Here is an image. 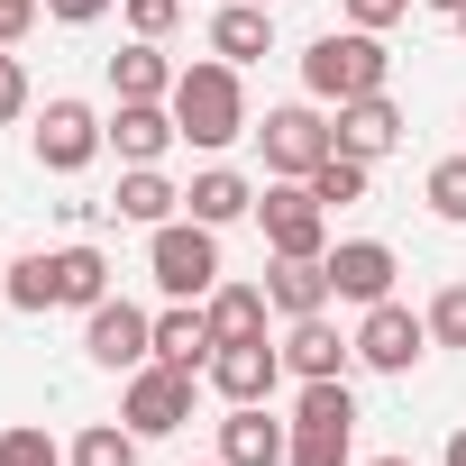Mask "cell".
<instances>
[{
	"label": "cell",
	"mask_w": 466,
	"mask_h": 466,
	"mask_svg": "<svg viewBox=\"0 0 466 466\" xmlns=\"http://www.w3.org/2000/svg\"><path fill=\"white\" fill-rule=\"evenodd\" d=\"M165 110H174L183 147H201V156H219V147H238V137H248V83H238V65H228V56L183 65Z\"/></svg>",
	"instance_id": "cell-1"
},
{
	"label": "cell",
	"mask_w": 466,
	"mask_h": 466,
	"mask_svg": "<svg viewBox=\"0 0 466 466\" xmlns=\"http://www.w3.org/2000/svg\"><path fill=\"white\" fill-rule=\"evenodd\" d=\"M393 83V56H384V37L375 28H329V37H311L302 46V92L311 101H366V92H384Z\"/></svg>",
	"instance_id": "cell-2"
},
{
	"label": "cell",
	"mask_w": 466,
	"mask_h": 466,
	"mask_svg": "<svg viewBox=\"0 0 466 466\" xmlns=\"http://www.w3.org/2000/svg\"><path fill=\"white\" fill-rule=\"evenodd\" d=\"M147 275H156L165 302H210L219 293V228H201L192 210L147 228Z\"/></svg>",
	"instance_id": "cell-3"
},
{
	"label": "cell",
	"mask_w": 466,
	"mask_h": 466,
	"mask_svg": "<svg viewBox=\"0 0 466 466\" xmlns=\"http://www.w3.org/2000/svg\"><path fill=\"white\" fill-rule=\"evenodd\" d=\"M192 393H201V375H192V366H165V357H147V366L119 384V420H128L137 439H174V430L192 420Z\"/></svg>",
	"instance_id": "cell-4"
},
{
	"label": "cell",
	"mask_w": 466,
	"mask_h": 466,
	"mask_svg": "<svg viewBox=\"0 0 466 466\" xmlns=\"http://www.w3.org/2000/svg\"><path fill=\"white\" fill-rule=\"evenodd\" d=\"M28 147H37V165H46V174H83L92 156H110V119H101L92 101H74V92H56V101L37 110V128H28Z\"/></svg>",
	"instance_id": "cell-5"
},
{
	"label": "cell",
	"mask_w": 466,
	"mask_h": 466,
	"mask_svg": "<svg viewBox=\"0 0 466 466\" xmlns=\"http://www.w3.org/2000/svg\"><path fill=\"white\" fill-rule=\"evenodd\" d=\"M257 228H266V248L275 257H329V201L311 192V183H266L257 192Z\"/></svg>",
	"instance_id": "cell-6"
},
{
	"label": "cell",
	"mask_w": 466,
	"mask_h": 466,
	"mask_svg": "<svg viewBox=\"0 0 466 466\" xmlns=\"http://www.w3.org/2000/svg\"><path fill=\"white\" fill-rule=\"evenodd\" d=\"M257 147H266V174L302 183L320 156H339V119H320V101H284V110H266Z\"/></svg>",
	"instance_id": "cell-7"
},
{
	"label": "cell",
	"mask_w": 466,
	"mask_h": 466,
	"mask_svg": "<svg viewBox=\"0 0 466 466\" xmlns=\"http://www.w3.org/2000/svg\"><path fill=\"white\" fill-rule=\"evenodd\" d=\"M83 357H92L101 375H137V366L156 357V311H137L128 293L92 302V311H83Z\"/></svg>",
	"instance_id": "cell-8"
},
{
	"label": "cell",
	"mask_w": 466,
	"mask_h": 466,
	"mask_svg": "<svg viewBox=\"0 0 466 466\" xmlns=\"http://www.w3.org/2000/svg\"><path fill=\"white\" fill-rule=\"evenodd\" d=\"M420 357H430V320L402 311V302H366V320H357V366H375V375H411Z\"/></svg>",
	"instance_id": "cell-9"
},
{
	"label": "cell",
	"mask_w": 466,
	"mask_h": 466,
	"mask_svg": "<svg viewBox=\"0 0 466 466\" xmlns=\"http://www.w3.org/2000/svg\"><path fill=\"white\" fill-rule=\"evenodd\" d=\"M201 384H210L219 402H275V384H284V348H275V339H238V348H210Z\"/></svg>",
	"instance_id": "cell-10"
},
{
	"label": "cell",
	"mask_w": 466,
	"mask_h": 466,
	"mask_svg": "<svg viewBox=\"0 0 466 466\" xmlns=\"http://www.w3.org/2000/svg\"><path fill=\"white\" fill-rule=\"evenodd\" d=\"M393 275H402V257H393L384 238H339V248H329V293L357 302V311H366V302H393Z\"/></svg>",
	"instance_id": "cell-11"
},
{
	"label": "cell",
	"mask_w": 466,
	"mask_h": 466,
	"mask_svg": "<svg viewBox=\"0 0 466 466\" xmlns=\"http://www.w3.org/2000/svg\"><path fill=\"white\" fill-rule=\"evenodd\" d=\"M293 457V420H275L266 402H228L219 420V466H284Z\"/></svg>",
	"instance_id": "cell-12"
},
{
	"label": "cell",
	"mask_w": 466,
	"mask_h": 466,
	"mask_svg": "<svg viewBox=\"0 0 466 466\" xmlns=\"http://www.w3.org/2000/svg\"><path fill=\"white\" fill-rule=\"evenodd\" d=\"M348 357H357V329H339L329 311H311V320H284V375L320 384V375H348Z\"/></svg>",
	"instance_id": "cell-13"
},
{
	"label": "cell",
	"mask_w": 466,
	"mask_h": 466,
	"mask_svg": "<svg viewBox=\"0 0 466 466\" xmlns=\"http://www.w3.org/2000/svg\"><path fill=\"white\" fill-rule=\"evenodd\" d=\"M183 210H192L201 228H238V219H257V183H248L238 165H201V174L183 183Z\"/></svg>",
	"instance_id": "cell-14"
},
{
	"label": "cell",
	"mask_w": 466,
	"mask_h": 466,
	"mask_svg": "<svg viewBox=\"0 0 466 466\" xmlns=\"http://www.w3.org/2000/svg\"><path fill=\"white\" fill-rule=\"evenodd\" d=\"M174 137H183V128H174L165 101H119V110H110V156H119V165H165Z\"/></svg>",
	"instance_id": "cell-15"
},
{
	"label": "cell",
	"mask_w": 466,
	"mask_h": 466,
	"mask_svg": "<svg viewBox=\"0 0 466 466\" xmlns=\"http://www.w3.org/2000/svg\"><path fill=\"white\" fill-rule=\"evenodd\" d=\"M266 302H275V320L329 311V302H339V293H329V257H275V266H266Z\"/></svg>",
	"instance_id": "cell-16"
},
{
	"label": "cell",
	"mask_w": 466,
	"mask_h": 466,
	"mask_svg": "<svg viewBox=\"0 0 466 466\" xmlns=\"http://www.w3.org/2000/svg\"><path fill=\"white\" fill-rule=\"evenodd\" d=\"M402 147V110H393V92H366V101H339V156H393Z\"/></svg>",
	"instance_id": "cell-17"
},
{
	"label": "cell",
	"mask_w": 466,
	"mask_h": 466,
	"mask_svg": "<svg viewBox=\"0 0 466 466\" xmlns=\"http://www.w3.org/2000/svg\"><path fill=\"white\" fill-rule=\"evenodd\" d=\"M210 56H228V65L275 56V10H266V0H228V10L210 19Z\"/></svg>",
	"instance_id": "cell-18"
},
{
	"label": "cell",
	"mask_w": 466,
	"mask_h": 466,
	"mask_svg": "<svg viewBox=\"0 0 466 466\" xmlns=\"http://www.w3.org/2000/svg\"><path fill=\"white\" fill-rule=\"evenodd\" d=\"M174 74H183V65H165L156 37H128V46L110 56V92H119V101H174Z\"/></svg>",
	"instance_id": "cell-19"
},
{
	"label": "cell",
	"mask_w": 466,
	"mask_h": 466,
	"mask_svg": "<svg viewBox=\"0 0 466 466\" xmlns=\"http://www.w3.org/2000/svg\"><path fill=\"white\" fill-rule=\"evenodd\" d=\"M110 210H119L128 228H165V219H183V192H174L156 165H119V192H110Z\"/></svg>",
	"instance_id": "cell-20"
},
{
	"label": "cell",
	"mask_w": 466,
	"mask_h": 466,
	"mask_svg": "<svg viewBox=\"0 0 466 466\" xmlns=\"http://www.w3.org/2000/svg\"><path fill=\"white\" fill-rule=\"evenodd\" d=\"M92 302H110V257L92 238H74V248H56V311H92Z\"/></svg>",
	"instance_id": "cell-21"
},
{
	"label": "cell",
	"mask_w": 466,
	"mask_h": 466,
	"mask_svg": "<svg viewBox=\"0 0 466 466\" xmlns=\"http://www.w3.org/2000/svg\"><path fill=\"white\" fill-rule=\"evenodd\" d=\"M210 348H219V339H210V311H201V302H165V311H156V357H165V366H192V375H201Z\"/></svg>",
	"instance_id": "cell-22"
},
{
	"label": "cell",
	"mask_w": 466,
	"mask_h": 466,
	"mask_svg": "<svg viewBox=\"0 0 466 466\" xmlns=\"http://www.w3.org/2000/svg\"><path fill=\"white\" fill-rule=\"evenodd\" d=\"M201 311H210V339H219V348H238V339H266V320H275L266 284H219Z\"/></svg>",
	"instance_id": "cell-23"
},
{
	"label": "cell",
	"mask_w": 466,
	"mask_h": 466,
	"mask_svg": "<svg viewBox=\"0 0 466 466\" xmlns=\"http://www.w3.org/2000/svg\"><path fill=\"white\" fill-rule=\"evenodd\" d=\"M0 302L28 311V320H46V311H56V257H46V248L10 257V284H0Z\"/></svg>",
	"instance_id": "cell-24"
},
{
	"label": "cell",
	"mask_w": 466,
	"mask_h": 466,
	"mask_svg": "<svg viewBox=\"0 0 466 466\" xmlns=\"http://www.w3.org/2000/svg\"><path fill=\"white\" fill-rule=\"evenodd\" d=\"M293 420H302V430H357V393H348V375H320V384H302Z\"/></svg>",
	"instance_id": "cell-25"
},
{
	"label": "cell",
	"mask_w": 466,
	"mask_h": 466,
	"mask_svg": "<svg viewBox=\"0 0 466 466\" xmlns=\"http://www.w3.org/2000/svg\"><path fill=\"white\" fill-rule=\"evenodd\" d=\"M137 448H147V439H137L128 420H92V430H74L65 457H74V466H137Z\"/></svg>",
	"instance_id": "cell-26"
},
{
	"label": "cell",
	"mask_w": 466,
	"mask_h": 466,
	"mask_svg": "<svg viewBox=\"0 0 466 466\" xmlns=\"http://www.w3.org/2000/svg\"><path fill=\"white\" fill-rule=\"evenodd\" d=\"M366 174H375L366 156H320V165H311L302 183H311V192H320V201L339 210V201H366Z\"/></svg>",
	"instance_id": "cell-27"
},
{
	"label": "cell",
	"mask_w": 466,
	"mask_h": 466,
	"mask_svg": "<svg viewBox=\"0 0 466 466\" xmlns=\"http://www.w3.org/2000/svg\"><path fill=\"white\" fill-rule=\"evenodd\" d=\"M420 201H430V219L466 228V156H439V165H430V183H420Z\"/></svg>",
	"instance_id": "cell-28"
},
{
	"label": "cell",
	"mask_w": 466,
	"mask_h": 466,
	"mask_svg": "<svg viewBox=\"0 0 466 466\" xmlns=\"http://www.w3.org/2000/svg\"><path fill=\"white\" fill-rule=\"evenodd\" d=\"M284 466H357V430H302L293 420V457Z\"/></svg>",
	"instance_id": "cell-29"
},
{
	"label": "cell",
	"mask_w": 466,
	"mask_h": 466,
	"mask_svg": "<svg viewBox=\"0 0 466 466\" xmlns=\"http://www.w3.org/2000/svg\"><path fill=\"white\" fill-rule=\"evenodd\" d=\"M0 466H74V457H65L37 420H10V430H0Z\"/></svg>",
	"instance_id": "cell-30"
},
{
	"label": "cell",
	"mask_w": 466,
	"mask_h": 466,
	"mask_svg": "<svg viewBox=\"0 0 466 466\" xmlns=\"http://www.w3.org/2000/svg\"><path fill=\"white\" fill-rule=\"evenodd\" d=\"M420 320H430V348H466V284H439Z\"/></svg>",
	"instance_id": "cell-31"
},
{
	"label": "cell",
	"mask_w": 466,
	"mask_h": 466,
	"mask_svg": "<svg viewBox=\"0 0 466 466\" xmlns=\"http://www.w3.org/2000/svg\"><path fill=\"white\" fill-rule=\"evenodd\" d=\"M119 19H128V37H156L165 46L183 28V0H119Z\"/></svg>",
	"instance_id": "cell-32"
},
{
	"label": "cell",
	"mask_w": 466,
	"mask_h": 466,
	"mask_svg": "<svg viewBox=\"0 0 466 466\" xmlns=\"http://www.w3.org/2000/svg\"><path fill=\"white\" fill-rule=\"evenodd\" d=\"M10 119H37V92H28V65L19 56L0 65V128H10Z\"/></svg>",
	"instance_id": "cell-33"
},
{
	"label": "cell",
	"mask_w": 466,
	"mask_h": 466,
	"mask_svg": "<svg viewBox=\"0 0 466 466\" xmlns=\"http://www.w3.org/2000/svg\"><path fill=\"white\" fill-rule=\"evenodd\" d=\"M339 19H348V28H375V37H384L393 19H411V0H339Z\"/></svg>",
	"instance_id": "cell-34"
},
{
	"label": "cell",
	"mask_w": 466,
	"mask_h": 466,
	"mask_svg": "<svg viewBox=\"0 0 466 466\" xmlns=\"http://www.w3.org/2000/svg\"><path fill=\"white\" fill-rule=\"evenodd\" d=\"M37 19H46V0H0V46H19Z\"/></svg>",
	"instance_id": "cell-35"
},
{
	"label": "cell",
	"mask_w": 466,
	"mask_h": 466,
	"mask_svg": "<svg viewBox=\"0 0 466 466\" xmlns=\"http://www.w3.org/2000/svg\"><path fill=\"white\" fill-rule=\"evenodd\" d=\"M119 0H46V19H65V28H92V19H110Z\"/></svg>",
	"instance_id": "cell-36"
},
{
	"label": "cell",
	"mask_w": 466,
	"mask_h": 466,
	"mask_svg": "<svg viewBox=\"0 0 466 466\" xmlns=\"http://www.w3.org/2000/svg\"><path fill=\"white\" fill-rule=\"evenodd\" d=\"M439 466H466V430H448V448H439Z\"/></svg>",
	"instance_id": "cell-37"
},
{
	"label": "cell",
	"mask_w": 466,
	"mask_h": 466,
	"mask_svg": "<svg viewBox=\"0 0 466 466\" xmlns=\"http://www.w3.org/2000/svg\"><path fill=\"white\" fill-rule=\"evenodd\" d=\"M420 10H439V19H457V10H466V0H420Z\"/></svg>",
	"instance_id": "cell-38"
},
{
	"label": "cell",
	"mask_w": 466,
	"mask_h": 466,
	"mask_svg": "<svg viewBox=\"0 0 466 466\" xmlns=\"http://www.w3.org/2000/svg\"><path fill=\"white\" fill-rule=\"evenodd\" d=\"M357 466H411V457H357Z\"/></svg>",
	"instance_id": "cell-39"
},
{
	"label": "cell",
	"mask_w": 466,
	"mask_h": 466,
	"mask_svg": "<svg viewBox=\"0 0 466 466\" xmlns=\"http://www.w3.org/2000/svg\"><path fill=\"white\" fill-rule=\"evenodd\" d=\"M0 284H10V257H0Z\"/></svg>",
	"instance_id": "cell-40"
},
{
	"label": "cell",
	"mask_w": 466,
	"mask_h": 466,
	"mask_svg": "<svg viewBox=\"0 0 466 466\" xmlns=\"http://www.w3.org/2000/svg\"><path fill=\"white\" fill-rule=\"evenodd\" d=\"M457 37H466V10H457Z\"/></svg>",
	"instance_id": "cell-41"
},
{
	"label": "cell",
	"mask_w": 466,
	"mask_h": 466,
	"mask_svg": "<svg viewBox=\"0 0 466 466\" xmlns=\"http://www.w3.org/2000/svg\"><path fill=\"white\" fill-rule=\"evenodd\" d=\"M0 65H10V46H0Z\"/></svg>",
	"instance_id": "cell-42"
},
{
	"label": "cell",
	"mask_w": 466,
	"mask_h": 466,
	"mask_svg": "<svg viewBox=\"0 0 466 466\" xmlns=\"http://www.w3.org/2000/svg\"><path fill=\"white\" fill-rule=\"evenodd\" d=\"M266 10H275V0H266Z\"/></svg>",
	"instance_id": "cell-43"
},
{
	"label": "cell",
	"mask_w": 466,
	"mask_h": 466,
	"mask_svg": "<svg viewBox=\"0 0 466 466\" xmlns=\"http://www.w3.org/2000/svg\"><path fill=\"white\" fill-rule=\"evenodd\" d=\"M210 466H219V457H210Z\"/></svg>",
	"instance_id": "cell-44"
}]
</instances>
